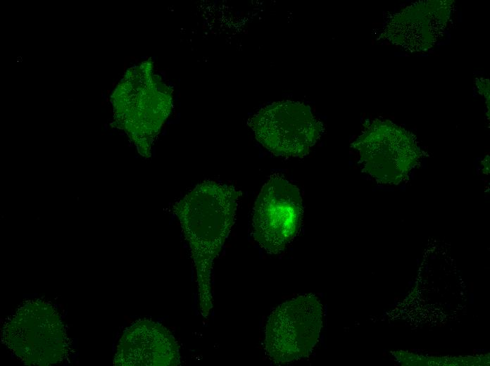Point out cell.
Masks as SVG:
<instances>
[{
	"instance_id": "8",
	"label": "cell",
	"mask_w": 490,
	"mask_h": 366,
	"mask_svg": "<svg viewBox=\"0 0 490 366\" xmlns=\"http://www.w3.org/2000/svg\"><path fill=\"white\" fill-rule=\"evenodd\" d=\"M487 80L481 79L477 85L479 93L483 95L489 103V85Z\"/></svg>"
},
{
	"instance_id": "3",
	"label": "cell",
	"mask_w": 490,
	"mask_h": 366,
	"mask_svg": "<svg viewBox=\"0 0 490 366\" xmlns=\"http://www.w3.org/2000/svg\"><path fill=\"white\" fill-rule=\"evenodd\" d=\"M322 306L313 294L282 303L266 323L265 348L277 364L308 357L317 343L322 323Z\"/></svg>"
},
{
	"instance_id": "10",
	"label": "cell",
	"mask_w": 490,
	"mask_h": 366,
	"mask_svg": "<svg viewBox=\"0 0 490 366\" xmlns=\"http://www.w3.org/2000/svg\"><path fill=\"white\" fill-rule=\"evenodd\" d=\"M469 301H470V302H469L470 303H471V304L473 303V301H474L473 300V294L472 292L470 294V300Z\"/></svg>"
},
{
	"instance_id": "5",
	"label": "cell",
	"mask_w": 490,
	"mask_h": 366,
	"mask_svg": "<svg viewBox=\"0 0 490 366\" xmlns=\"http://www.w3.org/2000/svg\"><path fill=\"white\" fill-rule=\"evenodd\" d=\"M363 170L382 184H398L416 165L420 150L411 134L389 120L369 124L353 143Z\"/></svg>"
},
{
	"instance_id": "2",
	"label": "cell",
	"mask_w": 490,
	"mask_h": 366,
	"mask_svg": "<svg viewBox=\"0 0 490 366\" xmlns=\"http://www.w3.org/2000/svg\"><path fill=\"white\" fill-rule=\"evenodd\" d=\"M3 340L8 349L29 365H51L66 356L68 343L55 309L42 301L27 302L8 321Z\"/></svg>"
},
{
	"instance_id": "9",
	"label": "cell",
	"mask_w": 490,
	"mask_h": 366,
	"mask_svg": "<svg viewBox=\"0 0 490 366\" xmlns=\"http://www.w3.org/2000/svg\"><path fill=\"white\" fill-rule=\"evenodd\" d=\"M482 165H483V169H482L483 172L484 173H489V156H486V158H484V160L482 163Z\"/></svg>"
},
{
	"instance_id": "7",
	"label": "cell",
	"mask_w": 490,
	"mask_h": 366,
	"mask_svg": "<svg viewBox=\"0 0 490 366\" xmlns=\"http://www.w3.org/2000/svg\"><path fill=\"white\" fill-rule=\"evenodd\" d=\"M179 345L158 322L138 320L123 332L114 357L115 365L175 366L180 364Z\"/></svg>"
},
{
	"instance_id": "6",
	"label": "cell",
	"mask_w": 490,
	"mask_h": 366,
	"mask_svg": "<svg viewBox=\"0 0 490 366\" xmlns=\"http://www.w3.org/2000/svg\"><path fill=\"white\" fill-rule=\"evenodd\" d=\"M302 213L299 189L282 177H272L262 187L254 204L255 240L269 253L283 251L299 230Z\"/></svg>"
},
{
	"instance_id": "4",
	"label": "cell",
	"mask_w": 490,
	"mask_h": 366,
	"mask_svg": "<svg viewBox=\"0 0 490 366\" xmlns=\"http://www.w3.org/2000/svg\"><path fill=\"white\" fill-rule=\"evenodd\" d=\"M257 140L275 156L307 155L322 132L309 106L283 101L262 108L251 120Z\"/></svg>"
},
{
	"instance_id": "1",
	"label": "cell",
	"mask_w": 490,
	"mask_h": 366,
	"mask_svg": "<svg viewBox=\"0 0 490 366\" xmlns=\"http://www.w3.org/2000/svg\"><path fill=\"white\" fill-rule=\"evenodd\" d=\"M241 192L234 187L204 181L172 206L188 242L195 268L201 315L213 308L212 269L234 222Z\"/></svg>"
}]
</instances>
